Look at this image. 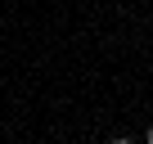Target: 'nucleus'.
<instances>
[{
    "label": "nucleus",
    "mask_w": 153,
    "mask_h": 144,
    "mask_svg": "<svg viewBox=\"0 0 153 144\" xmlns=\"http://www.w3.org/2000/svg\"><path fill=\"white\" fill-rule=\"evenodd\" d=\"M144 140H149V144H153V126H149V131H144Z\"/></svg>",
    "instance_id": "1"
}]
</instances>
